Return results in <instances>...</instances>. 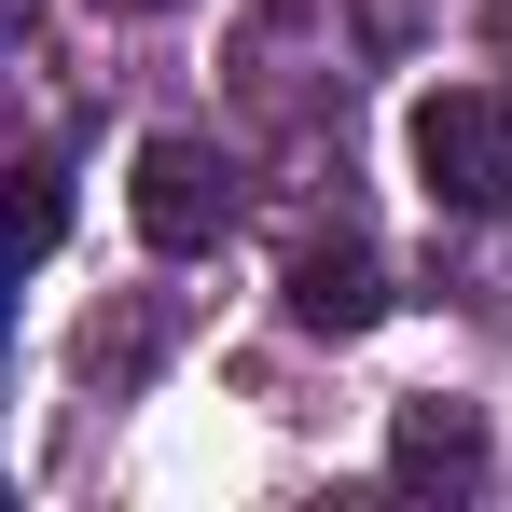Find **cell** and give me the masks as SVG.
Segmentation results:
<instances>
[{
	"label": "cell",
	"instance_id": "cell-1",
	"mask_svg": "<svg viewBox=\"0 0 512 512\" xmlns=\"http://www.w3.org/2000/svg\"><path fill=\"white\" fill-rule=\"evenodd\" d=\"M416 180H429V208L499 222V208H512V97L429 84V97H416Z\"/></svg>",
	"mask_w": 512,
	"mask_h": 512
},
{
	"label": "cell",
	"instance_id": "cell-2",
	"mask_svg": "<svg viewBox=\"0 0 512 512\" xmlns=\"http://www.w3.org/2000/svg\"><path fill=\"white\" fill-rule=\"evenodd\" d=\"M125 208H139L153 250H222V236H236V167H222L208 139H139Z\"/></svg>",
	"mask_w": 512,
	"mask_h": 512
},
{
	"label": "cell",
	"instance_id": "cell-3",
	"mask_svg": "<svg viewBox=\"0 0 512 512\" xmlns=\"http://www.w3.org/2000/svg\"><path fill=\"white\" fill-rule=\"evenodd\" d=\"M291 319H305V333H374V319H388V263L360 250V236H319V250H291Z\"/></svg>",
	"mask_w": 512,
	"mask_h": 512
},
{
	"label": "cell",
	"instance_id": "cell-4",
	"mask_svg": "<svg viewBox=\"0 0 512 512\" xmlns=\"http://www.w3.org/2000/svg\"><path fill=\"white\" fill-rule=\"evenodd\" d=\"M388 471H402V485H443V499L485 485V416H471V402H402V416H388Z\"/></svg>",
	"mask_w": 512,
	"mask_h": 512
},
{
	"label": "cell",
	"instance_id": "cell-5",
	"mask_svg": "<svg viewBox=\"0 0 512 512\" xmlns=\"http://www.w3.org/2000/svg\"><path fill=\"white\" fill-rule=\"evenodd\" d=\"M56 236H70V167L28 153V167H14V263H42Z\"/></svg>",
	"mask_w": 512,
	"mask_h": 512
},
{
	"label": "cell",
	"instance_id": "cell-6",
	"mask_svg": "<svg viewBox=\"0 0 512 512\" xmlns=\"http://www.w3.org/2000/svg\"><path fill=\"white\" fill-rule=\"evenodd\" d=\"M125 14H167V0H125Z\"/></svg>",
	"mask_w": 512,
	"mask_h": 512
}]
</instances>
